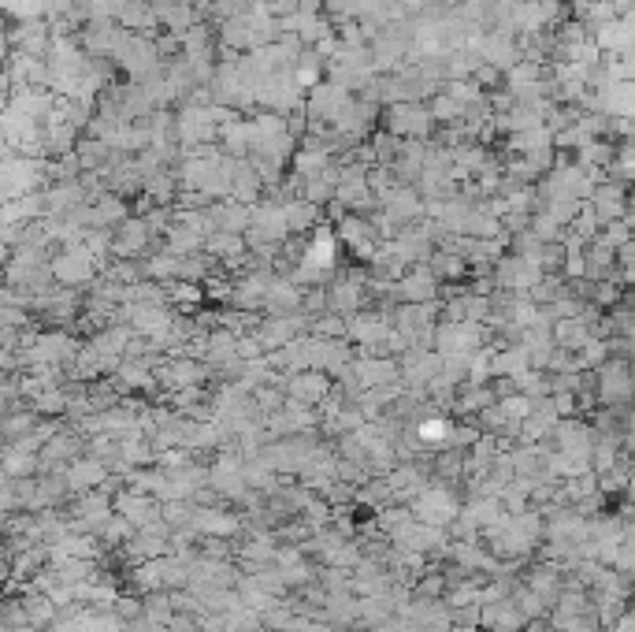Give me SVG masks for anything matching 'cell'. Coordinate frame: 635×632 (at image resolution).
<instances>
[{"label":"cell","instance_id":"obj_2","mask_svg":"<svg viewBox=\"0 0 635 632\" xmlns=\"http://www.w3.org/2000/svg\"><path fill=\"white\" fill-rule=\"evenodd\" d=\"M97 257H93L82 242L78 246H67V250H60L56 257H52V276H56V283L60 287H75V290H82V287H93L97 283Z\"/></svg>","mask_w":635,"mask_h":632},{"label":"cell","instance_id":"obj_7","mask_svg":"<svg viewBox=\"0 0 635 632\" xmlns=\"http://www.w3.org/2000/svg\"><path fill=\"white\" fill-rule=\"evenodd\" d=\"M283 387H286V398H290V402H298V406H316V402H320V398H327V391H331L327 376H324V372H316V369L294 372V376H290Z\"/></svg>","mask_w":635,"mask_h":632},{"label":"cell","instance_id":"obj_1","mask_svg":"<svg viewBox=\"0 0 635 632\" xmlns=\"http://www.w3.org/2000/svg\"><path fill=\"white\" fill-rule=\"evenodd\" d=\"M383 131H390L402 142H431V134L439 127V119L424 101H405V105H387L383 108Z\"/></svg>","mask_w":635,"mask_h":632},{"label":"cell","instance_id":"obj_4","mask_svg":"<svg viewBox=\"0 0 635 632\" xmlns=\"http://www.w3.org/2000/svg\"><path fill=\"white\" fill-rule=\"evenodd\" d=\"M394 290H398L402 305H435L442 298V279L435 276L431 264H416L394 283Z\"/></svg>","mask_w":635,"mask_h":632},{"label":"cell","instance_id":"obj_6","mask_svg":"<svg viewBox=\"0 0 635 632\" xmlns=\"http://www.w3.org/2000/svg\"><path fill=\"white\" fill-rule=\"evenodd\" d=\"M156 376H160V383L164 387H179V391H194V387H201L208 376V365L205 361H197V357H175V361H168L164 369H156Z\"/></svg>","mask_w":635,"mask_h":632},{"label":"cell","instance_id":"obj_8","mask_svg":"<svg viewBox=\"0 0 635 632\" xmlns=\"http://www.w3.org/2000/svg\"><path fill=\"white\" fill-rule=\"evenodd\" d=\"M283 212H286V224H290V235H305V231L316 227V220H320V205H312V201L305 198L283 201Z\"/></svg>","mask_w":635,"mask_h":632},{"label":"cell","instance_id":"obj_3","mask_svg":"<svg viewBox=\"0 0 635 632\" xmlns=\"http://www.w3.org/2000/svg\"><path fill=\"white\" fill-rule=\"evenodd\" d=\"M628 190L632 186L621 183V179H610V175H602L595 183V194L587 201V209L595 212V220L602 227L617 224V220H628Z\"/></svg>","mask_w":635,"mask_h":632},{"label":"cell","instance_id":"obj_5","mask_svg":"<svg viewBox=\"0 0 635 632\" xmlns=\"http://www.w3.org/2000/svg\"><path fill=\"white\" fill-rule=\"evenodd\" d=\"M480 621L487 632H520L532 618L524 614V606L517 603V595H506V599H498V603L483 606Z\"/></svg>","mask_w":635,"mask_h":632}]
</instances>
